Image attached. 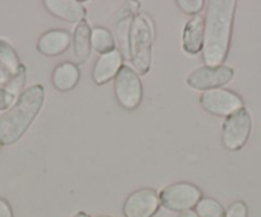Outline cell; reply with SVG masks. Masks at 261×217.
Masks as SVG:
<instances>
[{"instance_id":"cell-7","label":"cell","mask_w":261,"mask_h":217,"mask_svg":"<svg viewBox=\"0 0 261 217\" xmlns=\"http://www.w3.org/2000/svg\"><path fill=\"white\" fill-rule=\"evenodd\" d=\"M200 105L206 113L225 118L245 107V102L240 95L225 88L202 92L200 96Z\"/></svg>"},{"instance_id":"cell-17","label":"cell","mask_w":261,"mask_h":217,"mask_svg":"<svg viewBox=\"0 0 261 217\" xmlns=\"http://www.w3.org/2000/svg\"><path fill=\"white\" fill-rule=\"evenodd\" d=\"M0 63L8 69V72L12 76H13L14 73H17L19 67L22 66L16 50H14L13 46L4 39H0Z\"/></svg>"},{"instance_id":"cell-3","label":"cell","mask_w":261,"mask_h":217,"mask_svg":"<svg viewBox=\"0 0 261 217\" xmlns=\"http://www.w3.org/2000/svg\"><path fill=\"white\" fill-rule=\"evenodd\" d=\"M154 28L147 16L136 13L132 17L127 37L128 58L139 76H145L151 68Z\"/></svg>"},{"instance_id":"cell-28","label":"cell","mask_w":261,"mask_h":217,"mask_svg":"<svg viewBox=\"0 0 261 217\" xmlns=\"http://www.w3.org/2000/svg\"><path fill=\"white\" fill-rule=\"evenodd\" d=\"M0 148H2V144H0Z\"/></svg>"},{"instance_id":"cell-5","label":"cell","mask_w":261,"mask_h":217,"mask_svg":"<svg viewBox=\"0 0 261 217\" xmlns=\"http://www.w3.org/2000/svg\"><path fill=\"white\" fill-rule=\"evenodd\" d=\"M202 198V191L191 183H174L165 187L159 193V201L164 208L174 212L192 209Z\"/></svg>"},{"instance_id":"cell-27","label":"cell","mask_w":261,"mask_h":217,"mask_svg":"<svg viewBox=\"0 0 261 217\" xmlns=\"http://www.w3.org/2000/svg\"><path fill=\"white\" fill-rule=\"evenodd\" d=\"M97 217H112V216H108V214H102V216H97Z\"/></svg>"},{"instance_id":"cell-12","label":"cell","mask_w":261,"mask_h":217,"mask_svg":"<svg viewBox=\"0 0 261 217\" xmlns=\"http://www.w3.org/2000/svg\"><path fill=\"white\" fill-rule=\"evenodd\" d=\"M205 19L200 14L192 16L186 23L182 35V46L185 52L196 55L204 47Z\"/></svg>"},{"instance_id":"cell-23","label":"cell","mask_w":261,"mask_h":217,"mask_svg":"<svg viewBox=\"0 0 261 217\" xmlns=\"http://www.w3.org/2000/svg\"><path fill=\"white\" fill-rule=\"evenodd\" d=\"M0 217H13L11 204L4 198H0Z\"/></svg>"},{"instance_id":"cell-10","label":"cell","mask_w":261,"mask_h":217,"mask_svg":"<svg viewBox=\"0 0 261 217\" xmlns=\"http://www.w3.org/2000/svg\"><path fill=\"white\" fill-rule=\"evenodd\" d=\"M44 6L53 16L69 23L86 21V8L77 0H45Z\"/></svg>"},{"instance_id":"cell-22","label":"cell","mask_w":261,"mask_h":217,"mask_svg":"<svg viewBox=\"0 0 261 217\" xmlns=\"http://www.w3.org/2000/svg\"><path fill=\"white\" fill-rule=\"evenodd\" d=\"M14 100H16V96H14V95H12L11 92L7 91L6 88H2V87H0V111L11 109Z\"/></svg>"},{"instance_id":"cell-24","label":"cell","mask_w":261,"mask_h":217,"mask_svg":"<svg viewBox=\"0 0 261 217\" xmlns=\"http://www.w3.org/2000/svg\"><path fill=\"white\" fill-rule=\"evenodd\" d=\"M11 77H12V74L9 73L8 69H7L3 64L0 63V86L6 87V84L8 83L9 79H11Z\"/></svg>"},{"instance_id":"cell-9","label":"cell","mask_w":261,"mask_h":217,"mask_svg":"<svg viewBox=\"0 0 261 217\" xmlns=\"http://www.w3.org/2000/svg\"><path fill=\"white\" fill-rule=\"evenodd\" d=\"M160 206L159 194L151 188H141L130 193L123 204L124 217H152Z\"/></svg>"},{"instance_id":"cell-16","label":"cell","mask_w":261,"mask_h":217,"mask_svg":"<svg viewBox=\"0 0 261 217\" xmlns=\"http://www.w3.org/2000/svg\"><path fill=\"white\" fill-rule=\"evenodd\" d=\"M91 46L100 55L115 50V41L109 29L105 27H95L91 29Z\"/></svg>"},{"instance_id":"cell-13","label":"cell","mask_w":261,"mask_h":217,"mask_svg":"<svg viewBox=\"0 0 261 217\" xmlns=\"http://www.w3.org/2000/svg\"><path fill=\"white\" fill-rule=\"evenodd\" d=\"M72 42V36L64 29H50L41 35L37 41V50L42 55L57 56L67 51Z\"/></svg>"},{"instance_id":"cell-15","label":"cell","mask_w":261,"mask_h":217,"mask_svg":"<svg viewBox=\"0 0 261 217\" xmlns=\"http://www.w3.org/2000/svg\"><path fill=\"white\" fill-rule=\"evenodd\" d=\"M91 28L87 21L77 23L73 32V54L77 63L85 64L91 55Z\"/></svg>"},{"instance_id":"cell-18","label":"cell","mask_w":261,"mask_h":217,"mask_svg":"<svg viewBox=\"0 0 261 217\" xmlns=\"http://www.w3.org/2000/svg\"><path fill=\"white\" fill-rule=\"evenodd\" d=\"M196 213L199 217H225L227 211L224 207L214 198L202 197L196 204Z\"/></svg>"},{"instance_id":"cell-8","label":"cell","mask_w":261,"mask_h":217,"mask_svg":"<svg viewBox=\"0 0 261 217\" xmlns=\"http://www.w3.org/2000/svg\"><path fill=\"white\" fill-rule=\"evenodd\" d=\"M234 77V71L228 66H204L195 69L187 76L188 86L197 91L217 89L229 83Z\"/></svg>"},{"instance_id":"cell-4","label":"cell","mask_w":261,"mask_h":217,"mask_svg":"<svg viewBox=\"0 0 261 217\" xmlns=\"http://www.w3.org/2000/svg\"><path fill=\"white\" fill-rule=\"evenodd\" d=\"M114 94L118 104L125 110H135L140 106L144 96L142 82L137 72L123 66L114 78Z\"/></svg>"},{"instance_id":"cell-11","label":"cell","mask_w":261,"mask_h":217,"mask_svg":"<svg viewBox=\"0 0 261 217\" xmlns=\"http://www.w3.org/2000/svg\"><path fill=\"white\" fill-rule=\"evenodd\" d=\"M122 67L123 56L119 50L115 49L108 54H102L97 58L92 69V79L97 86H102L110 79H114Z\"/></svg>"},{"instance_id":"cell-26","label":"cell","mask_w":261,"mask_h":217,"mask_svg":"<svg viewBox=\"0 0 261 217\" xmlns=\"http://www.w3.org/2000/svg\"><path fill=\"white\" fill-rule=\"evenodd\" d=\"M72 217H90V214L86 213V212H84V211H80V212H77L76 214H73Z\"/></svg>"},{"instance_id":"cell-25","label":"cell","mask_w":261,"mask_h":217,"mask_svg":"<svg viewBox=\"0 0 261 217\" xmlns=\"http://www.w3.org/2000/svg\"><path fill=\"white\" fill-rule=\"evenodd\" d=\"M178 217H199L196 211H192V209H188V211H183L178 214Z\"/></svg>"},{"instance_id":"cell-21","label":"cell","mask_w":261,"mask_h":217,"mask_svg":"<svg viewBox=\"0 0 261 217\" xmlns=\"http://www.w3.org/2000/svg\"><path fill=\"white\" fill-rule=\"evenodd\" d=\"M225 217H247V206L245 202L237 201L230 204Z\"/></svg>"},{"instance_id":"cell-6","label":"cell","mask_w":261,"mask_h":217,"mask_svg":"<svg viewBox=\"0 0 261 217\" xmlns=\"http://www.w3.org/2000/svg\"><path fill=\"white\" fill-rule=\"evenodd\" d=\"M252 119L247 109H241L227 116L222 127L223 146L229 151H240L248 141Z\"/></svg>"},{"instance_id":"cell-2","label":"cell","mask_w":261,"mask_h":217,"mask_svg":"<svg viewBox=\"0 0 261 217\" xmlns=\"http://www.w3.org/2000/svg\"><path fill=\"white\" fill-rule=\"evenodd\" d=\"M45 101V88L42 84H32L18 95L12 107L0 116V144L11 146L18 142L36 116Z\"/></svg>"},{"instance_id":"cell-19","label":"cell","mask_w":261,"mask_h":217,"mask_svg":"<svg viewBox=\"0 0 261 217\" xmlns=\"http://www.w3.org/2000/svg\"><path fill=\"white\" fill-rule=\"evenodd\" d=\"M26 67L22 64V66L19 67L18 71H17V73H14L13 76L11 77L8 83L6 84L7 91L11 92V94L14 95L16 97L18 96V94H21L22 88H23L24 83H26Z\"/></svg>"},{"instance_id":"cell-1","label":"cell","mask_w":261,"mask_h":217,"mask_svg":"<svg viewBox=\"0 0 261 217\" xmlns=\"http://www.w3.org/2000/svg\"><path fill=\"white\" fill-rule=\"evenodd\" d=\"M236 0H210L205 16L202 56L206 66H223L227 59L234 22Z\"/></svg>"},{"instance_id":"cell-20","label":"cell","mask_w":261,"mask_h":217,"mask_svg":"<svg viewBox=\"0 0 261 217\" xmlns=\"http://www.w3.org/2000/svg\"><path fill=\"white\" fill-rule=\"evenodd\" d=\"M177 6L185 13L190 16H197L205 6L204 0H177Z\"/></svg>"},{"instance_id":"cell-14","label":"cell","mask_w":261,"mask_h":217,"mask_svg":"<svg viewBox=\"0 0 261 217\" xmlns=\"http://www.w3.org/2000/svg\"><path fill=\"white\" fill-rule=\"evenodd\" d=\"M80 78H81V72L79 67L71 61H64L55 67L51 82L58 91L65 92L73 89L80 82Z\"/></svg>"}]
</instances>
